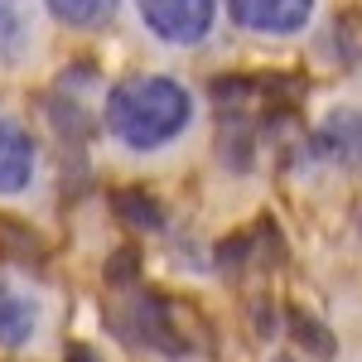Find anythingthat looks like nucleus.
I'll return each mask as SVG.
<instances>
[{
  "mask_svg": "<svg viewBox=\"0 0 362 362\" xmlns=\"http://www.w3.org/2000/svg\"><path fill=\"white\" fill-rule=\"evenodd\" d=\"M102 121L131 155H155L194 126V92L169 73H131L107 92Z\"/></svg>",
  "mask_w": 362,
  "mask_h": 362,
  "instance_id": "1",
  "label": "nucleus"
},
{
  "mask_svg": "<svg viewBox=\"0 0 362 362\" xmlns=\"http://www.w3.org/2000/svg\"><path fill=\"white\" fill-rule=\"evenodd\" d=\"M107 329L136 353H160V358H184L189 353V338H184V324H179L174 305L155 290H131L126 300H116L107 309Z\"/></svg>",
  "mask_w": 362,
  "mask_h": 362,
  "instance_id": "2",
  "label": "nucleus"
},
{
  "mask_svg": "<svg viewBox=\"0 0 362 362\" xmlns=\"http://www.w3.org/2000/svg\"><path fill=\"white\" fill-rule=\"evenodd\" d=\"M140 25L174 49L203 44L218 25V0H136Z\"/></svg>",
  "mask_w": 362,
  "mask_h": 362,
  "instance_id": "3",
  "label": "nucleus"
},
{
  "mask_svg": "<svg viewBox=\"0 0 362 362\" xmlns=\"http://www.w3.org/2000/svg\"><path fill=\"white\" fill-rule=\"evenodd\" d=\"M314 5L319 0H227V15H232V25L247 29V34L290 39V34L309 29Z\"/></svg>",
  "mask_w": 362,
  "mask_h": 362,
  "instance_id": "4",
  "label": "nucleus"
},
{
  "mask_svg": "<svg viewBox=\"0 0 362 362\" xmlns=\"http://www.w3.org/2000/svg\"><path fill=\"white\" fill-rule=\"evenodd\" d=\"M39 324H44L39 295L25 290L20 280H10L5 271H0V353H15V348L34 343Z\"/></svg>",
  "mask_w": 362,
  "mask_h": 362,
  "instance_id": "5",
  "label": "nucleus"
},
{
  "mask_svg": "<svg viewBox=\"0 0 362 362\" xmlns=\"http://www.w3.org/2000/svg\"><path fill=\"white\" fill-rule=\"evenodd\" d=\"M314 150L338 169H362V107H338L319 121Z\"/></svg>",
  "mask_w": 362,
  "mask_h": 362,
  "instance_id": "6",
  "label": "nucleus"
},
{
  "mask_svg": "<svg viewBox=\"0 0 362 362\" xmlns=\"http://www.w3.org/2000/svg\"><path fill=\"white\" fill-rule=\"evenodd\" d=\"M34 165H39V155H34L29 131L20 121L0 116V198L25 194L29 184H34Z\"/></svg>",
  "mask_w": 362,
  "mask_h": 362,
  "instance_id": "7",
  "label": "nucleus"
},
{
  "mask_svg": "<svg viewBox=\"0 0 362 362\" xmlns=\"http://www.w3.org/2000/svg\"><path fill=\"white\" fill-rule=\"evenodd\" d=\"M112 208L131 232H165V208H160V198L145 194V189H116Z\"/></svg>",
  "mask_w": 362,
  "mask_h": 362,
  "instance_id": "8",
  "label": "nucleus"
},
{
  "mask_svg": "<svg viewBox=\"0 0 362 362\" xmlns=\"http://www.w3.org/2000/svg\"><path fill=\"white\" fill-rule=\"evenodd\" d=\"M49 5V15H54L58 25H68V29H97V25H107L116 15V5L121 0H44Z\"/></svg>",
  "mask_w": 362,
  "mask_h": 362,
  "instance_id": "9",
  "label": "nucleus"
},
{
  "mask_svg": "<svg viewBox=\"0 0 362 362\" xmlns=\"http://www.w3.org/2000/svg\"><path fill=\"white\" fill-rule=\"evenodd\" d=\"M290 334H295V343L305 348V353H314V358H334V334L309 314V309H290Z\"/></svg>",
  "mask_w": 362,
  "mask_h": 362,
  "instance_id": "10",
  "label": "nucleus"
},
{
  "mask_svg": "<svg viewBox=\"0 0 362 362\" xmlns=\"http://www.w3.org/2000/svg\"><path fill=\"white\" fill-rule=\"evenodd\" d=\"M20 39H25V20H20V10L0 0V54H15Z\"/></svg>",
  "mask_w": 362,
  "mask_h": 362,
  "instance_id": "11",
  "label": "nucleus"
},
{
  "mask_svg": "<svg viewBox=\"0 0 362 362\" xmlns=\"http://www.w3.org/2000/svg\"><path fill=\"white\" fill-rule=\"evenodd\" d=\"M107 285H136V251H116L107 261Z\"/></svg>",
  "mask_w": 362,
  "mask_h": 362,
  "instance_id": "12",
  "label": "nucleus"
},
{
  "mask_svg": "<svg viewBox=\"0 0 362 362\" xmlns=\"http://www.w3.org/2000/svg\"><path fill=\"white\" fill-rule=\"evenodd\" d=\"M63 362H102V358H97V353H92L87 343H73V348L63 353Z\"/></svg>",
  "mask_w": 362,
  "mask_h": 362,
  "instance_id": "13",
  "label": "nucleus"
},
{
  "mask_svg": "<svg viewBox=\"0 0 362 362\" xmlns=\"http://www.w3.org/2000/svg\"><path fill=\"white\" fill-rule=\"evenodd\" d=\"M280 362H290V358H280Z\"/></svg>",
  "mask_w": 362,
  "mask_h": 362,
  "instance_id": "14",
  "label": "nucleus"
}]
</instances>
